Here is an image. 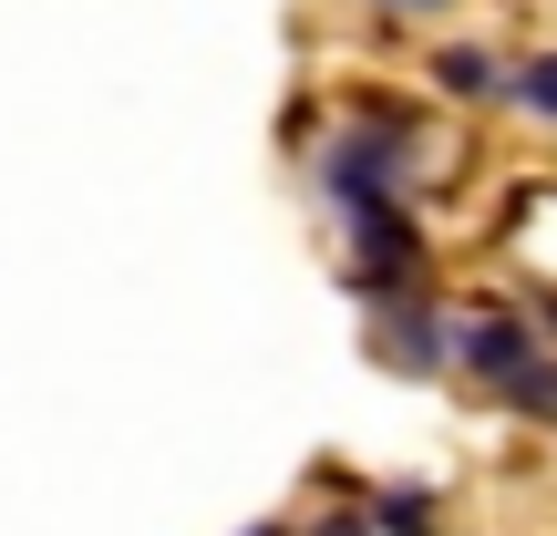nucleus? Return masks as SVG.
I'll return each instance as SVG.
<instances>
[{
  "instance_id": "1",
  "label": "nucleus",
  "mask_w": 557,
  "mask_h": 536,
  "mask_svg": "<svg viewBox=\"0 0 557 536\" xmlns=\"http://www.w3.org/2000/svg\"><path fill=\"white\" fill-rule=\"evenodd\" d=\"M465 361H475L485 382H517L527 372V331L517 320H475V331H465Z\"/></svg>"
},
{
  "instance_id": "2",
  "label": "nucleus",
  "mask_w": 557,
  "mask_h": 536,
  "mask_svg": "<svg viewBox=\"0 0 557 536\" xmlns=\"http://www.w3.org/2000/svg\"><path fill=\"white\" fill-rule=\"evenodd\" d=\"M517 103L557 124V52H527V73H517Z\"/></svg>"
},
{
  "instance_id": "3",
  "label": "nucleus",
  "mask_w": 557,
  "mask_h": 536,
  "mask_svg": "<svg viewBox=\"0 0 557 536\" xmlns=\"http://www.w3.org/2000/svg\"><path fill=\"white\" fill-rule=\"evenodd\" d=\"M485 83H496L485 52H444V94H485Z\"/></svg>"
},
{
  "instance_id": "4",
  "label": "nucleus",
  "mask_w": 557,
  "mask_h": 536,
  "mask_svg": "<svg viewBox=\"0 0 557 536\" xmlns=\"http://www.w3.org/2000/svg\"><path fill=\"white\" fill-rule=\"evenodd\" d=\"M382 526H403V536H434V516H423V496H393V506H382Z\"/></svg>"
},
{
  "instance_id": "5",
  "label": "nucleus",
  "mask_w": 557,
  "mask_h": 536,
  "mask_svg": "<svg viewBox=\"0 0 557 536\" xmlns=\"http://www.w3.org/2000/svg\"><path fill=\"white\" fill-rule=\"evenodd\" d=\"M320 536H361V526H320Z\"/></svg>"
},
{
  "instance_id": "6",
  "label": "nucleus",
  "mask_w": 557,
  "mask_h": 536,
  "mask_svg": "<svg viewBox=\"0 0 557 536\" xmlns=\"http://www.w3.org/2000/svg\"><path fill=\"white\" fill-rule=\"evenodd\" d=\"M403 11H434V0H403Z\"/></svg>"
},
{
  "instance_id": "7",
  "label": "nucleus",
  "mask_w": 557,
  "mask_h": 536,
  "mask_svg": "<svg viewBox=\"0 0 557 536\" xmlns=\"http://www.w3.org/2000/svg\"><path fill=\"white\" fill-rule=\"evenodd\" d=\"M259 536H278V526H259Z\"/></svg>"
}]
</instances>
